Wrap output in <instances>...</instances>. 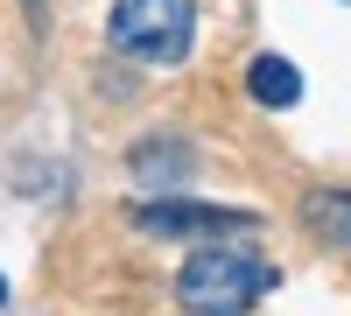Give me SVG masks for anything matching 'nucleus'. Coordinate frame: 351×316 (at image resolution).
Returning <instances> with one entry per match:
<instances>
[{"label":"nucleus","mask_w":351,"mask_h":316,"mask_svg":"<svg viewBox=\"0 0 351 316\" xmlns=\"http://www.w3.org/2000/svg\"><path fill=\"white\" fill-rule=\"evenodd\" d=\"M246 92H253L260 106H295V99H302V71L288 64V56H253Z\"/></svg>","instance_id":"39448f33"},{"label":"nucleus","mask_w":351,"mask_h":316,"mask_svg":"<svg viewBox=\"0 0 351 316\" xmlns=\"http://www.w3.org/2000/svg\"><path fill=\"white\" fill-rule=\"evenodd\" d=\"M148 232H176V239H225V232H253V211H225V204H141Z\"/></svg>","instance_id":"7ed1b4c3"},{"label":"nucleus","mask_w":351,"mask_h":316,"mask_svg":"<svg viewBox=\"0 0 351 316\" xmlns=\"http://www.w3.org/2000/svg\"><path fill=\"white\" fill-rule=\"evenodd\" d=\"M106 36L134 64H183L197 36V8L190 0H112Z\"/></svg>","instance_id":"f03ea898"},{"label":"nucleus","mask_w":351,"mask_h":316,"mask_svg":"<svg viewBox=\"0 0 351 316\" xmlns=\"http://www.w3.org/2000/svg\"><path fill=\"white\" fill-rule=\"evenodd\" d=\"M302 218H309V232L324 246L351 253V190H309L302 197Z\"/></svg>","instance_id":"20e7f679"},{"label":"nucleus","mask_w":351,"mask_h":316,"mask_svg":"<svg viewBox=\"0 0 351 316\" xmlns=\"http://www.w3.org/2000/svg\"><path fill=\"white\" fill-rule=\"evenodd\" d=\"M274 289V267L253 246H197L176 274V302L190 316H246Z\"/></svg>","instance_id":"f257e3e1"},{"label":"nucleus","mask_w":351,"mask_h":316,"mask_svg":"<svg viewBox=\"0 0 351 316\" xmlns=\"http://www.w3.org/2000/svg\"><path fill=\"white\" fill-rule=\"evenodd\" d=\"M183 169H190V155L176 148V141H148V148L134 155V176H141V183H162V176H183Z\"/></svg>","instance_id":"423d86ee"}]
</instances>
